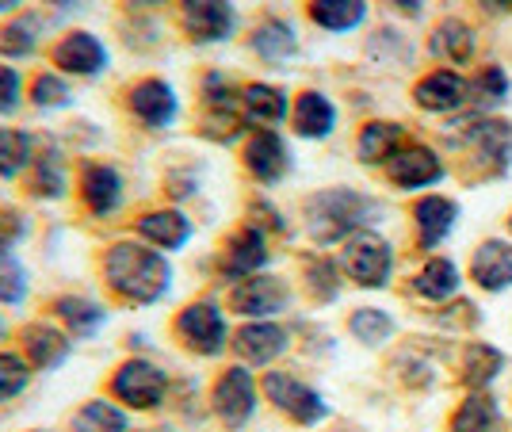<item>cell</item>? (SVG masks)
I'll list each match as a JSON object with an SVG mask.
<instances>
[{
  "mask_svg": "<svg viewBox=\"0 0 512 432\" xmlns=\"http://www.w3.org/2000/svg\"><path fill=\"white\" fill-rule=\"evenodd\" d=\"M214 413L230 425V429H241L256 410V387H253V375L245 368H230L218 375V383H214Z\"/></svg>",
  "mask_w": 512,
  "mask_h": 432,
  "instance_id": "cell-6",
  "label": "cell"
},
{
  "mask_svg": "<svg viewBox=\"0 0 512 432\" xmlns=\"http://www.w3.org/2000/svg\"><path fill=\"white\" fill-rule=\"evenodd\" d=\"M23 230H27V222L20 211H0V253L12 249V241L23 238Z\"/></svg>",
  "mask_w": 512,
  "mask_h": 432,
  "instance_id": "cell-44",
  "label": "cell"
},
{
  "mask_svg": "<svg viewBox=\"0 0 512 432\" xmlns=\"http://www.w3.org/2000/svg\"><path fill=\"white\" fill-rule=\"evenodd\" d=\"M27 383H31V364L16 352H0V402L23 394Z\"/></svg>",
  "mask_w": 512,
  "mask_h": 432,
  "instance_id": "cell-36",
  "label": "cell"
},
{
  "mask_svg": "<svg viewBox=\"0 0 512 432\" xmlns=\"http://www.w3.org/2000/svg\"><path fill=\"white\" fill-rule=\"evenodd\" d=\"M451 432H497V410H493L490 398H470L463 410L455 413V425Z\"/></svg>",
  "mask_w": 512,
  "mask_h": 432,
  "instance_id": "cell-35",
  "label": "cell"
},
{
  "mask_svg": "<svg viewBox=\"0 0 512 432\" xmlns=\"http://www.w3.org/2000/svg\"><path fill=\"white\" fill-rule=\"evenodd\" d=\"M46 4H58V8H73V4H81V0H46Z\"/></svg>",
  "mask_w": 512,
  "mask_h": 432,
  "instance_id": "cell-48",
  "label": "cell"
},
{
  "mask_svg": "<svg viewBox=\"0 0 512 432\" xmlns=\"http://www.w3.org/2000/svg\"><path fill=\"white\" fill-rule=\"evenodd\" d=\"M23 0H0V12H12V8H20Z\"/></svg>",
  "mask_w": 512,
  "mask_h": 432,
  "instance_id": "cell-46",
  "label": "cell"
},
{
  "mask_svg": "<svg viewBox=\"0 0 512 432\" xmlns=\"http://www.w3.org/2000/svg\"><path fill=\"white\" fill-rule=\"evenodd\" d=\"M245 165L264 184H276L279 176L291 169L287 146H283V138H279L276 130H256L253 138H249V146H245Z\"/></svg>",
  "mask_w": 512,
  "mask_h": 432,
  "instance_id": "cell-12",
  "label": "cell"
},
{
  "mask_svg": "<svg viewBox=\"0 0 512 432\" xmlns=\"http://www.w3.org/2000/svg\"><path fill=\"white\" fill-rule=\"evenodd\" d=\"M497 368H501V356H497L493 348H486V345L470 348V360H467V379H470V383H486Z\"/></svg>",
  "mask_w": 512,
  "mask_h": 432,
  "instance_id": "cell-40",
  "label": "cell"
},
{
  "mask_svg": "<svg viewBox=\"0 0 512 432\" xmlns=\"http://www.w3.org/2000/svg\"><path fill=\"white\" fill-rule=\"evenodd\" d=\"M234 4L230 0H180V27L195 43H222L234 35Z\"/></svg>",
  "mask_w": 512,
  "mask_h": 432,
  "instance_id": "cell-4",
  "label": "cell"
},
{
  "mask_svg": "<svg viewBox=\"0 0 512 432\" xmlns=\"http://www.w3.org/2000/svg\"><path fill=\"white\" fill-rule=\"evenodd\" d=\"M176 337L199 356H214L226 348V318L214 303H192L176 318Z\"/></svg>",
  "mask_w": 512,
  "mask_h": 432,
  "instance_id": "cell-5",
  "label": "cell"
},
{
  "mask_svg": "<svg viewBox=\"0 0 512 432\" xmlns=\"http://www.w3.org/2000/svg\"><path fill=\"white\" fill-rule=\"evenodd\" d=\"M20 104V73L12 65H0V115L16 111Z\"/></svg>",
  "mask_w": 512,
  "mask_h": 432,
  "instance_id": "cell-42",
  "label": "cell"
},
{
  "mask_svg": "<svg viewBox=\"0 0 512 432\" xmlns=\"http://www.w3.org/2000/svg\"><path fill=\"white\" fill-rule=\"evenodd\" d=\"M474 280L482 283L486 291H501L512 283V249L501 241H486L474 253Z\"/></svg>",
  "mask_w": 512,
  "mask_h": 432,
  "instance_id": "cell-20",
  "label": "cell"
},
{
  "mask_svg": "<svg viewBox=\"0 0 512 432\" xmlns=\"http://www.w3.org/2000/svg\"><path fill=\"white\" fill-rule=\"evenodd\" d=\"M54 65L73 77H96L107 69V46L88 31H69L62 43L54 46Z\"/></svg>",
  "mask_w": 512,
  "mask_h": 432,
  "instance_id": "cell-10",
  "label": "cell"
},
{
  "mask_svg": "<svg viewBox=\"0 0 512 432\" xmlns=\"http://www.w3.org/2000/svg\"><path fill=\"white\" fill-rule=\"evenodd\" d=\"M234 348L237 356L249 360V364H272L279 352L287 348V333L272 322H253L234 337Z\"/></svg>",
  "mask_w": 512,
  "mask_h": 432,
  "instance_id": "cell-16",
  "label": "cell"
},
{
  "mask_svg": "<svg viewBox=\"0 0 512 432\" xmlns=\"http://www.w3.org/2000/svg\"><path fill=\"white\" fill-rule=\"evenodd\" d=\"M367 16L363 0H314L310 4V20L325 31H348Z\"/></svg>",
  "mask_w": 512,
  "mask_h": 432,
  "instance_id": "cell-25",
  "label": "cell"
},
{
  "mask_svg": "<svg viewBox=\"0 0 512 432\" xmlns=\"http://www.w3.org/2000/svg\"><path fill=\"white\" fill-rule=\"evenodd\" d=\"M337 123V111L333 104L321 96V92H302L299 104H295V130L302 138H325Z\"/></svg>",
  "mask_w": 512,
  "mask_h": 432,
  "instance_id": "cell-22",
  "label": "cell"
},
{
  "mask_svg": "<svg viewBox=\"0 0 512 432\" xmlns=\"http://www.w3.org/2000/svg\"><path fill=\"white\" fill-rule=\"evenodd\" d=\"M352 333L360 337L363 345H383L386 337H390V318H386L383 310H371V306H363L352 314Z\"/></svg>",
  "mask_w": 512,
  "mask_h": 432,
  "instance_id": "cell-38",
  "label": "cell"
},
{
  "mask_svg": "<svg viewBox=\"0 0 512 432\" xmlns=\"http://www.w3.org/2000/svg\"><path fill=\"white\" fill-rule=\"evenodd\" d=\"M455 287H459V272H455V264L444 257L428 260L425 268H421V276H417V291H421L425 299H448Z\"/></svg>",
  "mask_w": 512,
  "mask_h": 432,
  "instance_id": "cell-30",
  "label": "cell"
},
{
  "mask_svg": "<svg viewBox=\"0 0 512 432\" xmlns=\"http://www.w3.org/2000/svg\"><path fill=\"white\" fill-rule=\"evenodd\" d=\"M35 46H39V35H35V23L31 20H12L0 27V54L4 58H27V54H35Z\"/></svg>",
  "mask_w": 512,
  "mask_h": 432,
  "instance_id": "cell-34",
  "label": "cell"
},
{
  "mask_svg": "<svg viewBox=\"0 0 512 432\" xmlns=\"http://www.w3.org/2000/svg\"><path fill=\"white\" fill-rule=\"evenodd\" d=\"M386 173L398 188H425L432 180H440V161L436 153L425 150V146H409V150H398L390 161H386Z\"/></svg>",
  "mask_w": 512,
  "mask_h": 432,
  "instance_id": "cell-15",
  "label": "cell"
},
{
  "mask_svg": "<svg viewBox=\"0 0 512 432\" xmlns=\"http://www.w3.org/2000/svg\"><path fill=\"white\" fill-rule=\"evenodd\" d=\"M287 115V96L272 85H249L241 92V119L260 123V127H272Z\"/></svg>",
  "mask_w": 512,
  "mask_h": 432,
  "instance_id": "cell-21",
  "label": "cell"
},
{
  "mask_svg": "<svg viewBox=\"0 0 512 432\" xmlns=\"http://www.w3.org/2000/svg\"><path fill=\"white\" fill-rule=\"evenodd\" d=\"M4 333H8V325H4V318H0V341H4Z\"/></svg>",
  "mask_w": 512,
  "mask_h": 432,
  "instance_id": "cell-49",
  "label": "cell"
},
{
  "mask_svg": "<svg viewBox=\"0 0 512 432\" xmlns=\"http://www.w3.org/2000/svg\"><path fill=\"white\" fill-rule=\"evenodd\" d=\"M54 310H58V318H62L73 337H92L107 318L100 306L92 303V299H81V295H65V299L54 303Z\"/></svg>",
  "mask_w": 512,
  "mask_h": 432,
  "instance_id": "cell-23",
  "label": "cell"
},
{
  "mask_svg": "<svg viewBox=\"0 0 512 432\" xmlns=\"http://www.w3.org/2000/svg\"><path fill=\"white\" fill-rule=\"evenodd\" d=\"M73 432H127V413L104 398H96L73 417Z\"/></svg>",
  "mask_w": 512,
  "mask_h": 432,
  "instance_id": "cell-28",
  "label": "cell"
},
{
  "mask_svg": "<svg viewBox=\"0 0 512 432\" xmlns=\"http://www.w3.org/2000/svg\"><path fill=\"white\" fill-rule=\"evenodd\" d=\"M474 92H478V100H482V104H497V100L509 92V81H505V73H501L497 65H490V69L474 81Z\"/></svg>",
  "mask_w": 512,
  "mask_h": 432,
  "instance_id": "cell-41",
  "label": "cell"
},
{
  "mask_svg": "<svg viewBox=\"0 0 512 432\" xmlns=\"http://www.w3.org/2000/svg\"><path fill=\"white\" fill-rule=\"evenodd\" d=\"M104 276H107V287H111L119 299L150 306L169 291L172 268L161 253L142 249V245H130V241H119V245L107 249Z\"/></svg>",
  "mask_w": 512,
  "mask_h": 432,
  "instance_id": "cell-1",
  "label": "cell"
},
{
  "mask_svg": "<svg viewBox=\"0 0 512 432\" xmlns=\"http://www.w3.org/2000/svg\"><path fill=\"white\" fill-rule=\"evenodd\" d=\"M291 299L287 283L276 280V276H249L241 280L230 291V306L245 318H268V314H279Z\"/></svg>",
  "mask_w": 512,
  "mask_h": 432,
  "instance_id": "cell-9",
  "label": "cell"
},
{
  "mask_svg": "<svg viewBox=\"0 0 512 432\" xmlns=\"http://www.w3.org/2000/svg\"><path fill=\"white\" fill-rule=\"evenodd\" d=\"M27 299V272L8 249L0 253V303H23Z\"/></svg>",
  "mask_w": 512,
  "mask_h": 432,
  "instance_id": "cell-37",
  "label": "cell"
},
{
  "mask_svg": "<svg viewBox=\"0 0 512 432\" xmlns=\"http://www.w3.org/2000/svg\"><path fill=\"white\" fill-rule=\"evenodd\" d=\"M264 260H268L264 234H260L256 226H245V230H237L234 238H230V245H226L222 272L234 276V280H249V276H256V272L264 268Z\"/></svg>",
  "mask_w": 512,
  "mask_h": 432,
  "instance_id": "cell-14",
  "label": "cell"
},
{
  "mask_svg": "<svg viewBox=\"0 0 512 432\" xmlns=\"http://www.w3.org/2000/svg\"><path fill=\"white\" fill-rule=\"evenodd\" d=\"M264 394H268L287 417H295L299 425H318L321 417H325V402H321L318 390H310L306 383L283 375V371H272V375L264 379Z\"/></svg>",
  "mask_w": 512,
  "mask_h": 432,
  "instance_id": "cell-8",
  "label": "cell"
},
{
  "mask_svg": "<svg viewBox=\"0 0 512 432\" xmlns=\"http://www.w3.org/2000/svg\"><path fill=\"white\" fill-rule=\"evenodd\" d=\"M371 215V203L356 192H321L306 203L310 234L318 241H341Z\"/></svg>",
  "mask_w": 512,
  "mask_h": 432,
  "instance_id": "cell-2",
  "label": "cell"
},
{
  "mask_svg": "<svg viewBox=\"0 0 512 432\" xmlns=\"http://www.w3.org/2000/svg\"><path fill=\"white\" fill-rule=\"evenodd\" d=\"M31 192L39 199H62L65 195V161L58 153H46L35 165V180H31Z\"/></svg>",
  "mask_w": 512,
  "mask_h": 432,
  "instance_id": "cell-33",
  "label": "cell"
},
{
  "mask_svg": "<svg viewBox=\"0 0 512 432\" xmlns=\"http://www.w3.org/2000/svg\"><path fill=\"white\" fill-rule=\"evenodd\" d=\"M394 4H398V8H402V12H417V8H421V4H425V0H394Z\"/></svg>",
  "mask_w": 512,
  "mask_h": 432,
  "instance_id": "cell-45",
  "label": "cell"
},
{
  "mask_svg": "<svg viewBox=\"0 0 512 432\" xmlns=\"http://www.w3.org/2000/svg\"><path fill=\"white\" fill-rule=\"evenodd\" d=\"M253 50L264 62H283L295 54V31L283 20H264L253 31Z\"/></svg>",
  "mask_w": 512,
  "mask_h": 432,
  "instance_id": "cell-24",
  "label": "cell"
},
{
  "mask_svg": "<svg viewBox=\"0 0 512 432\" xmlns=\"http://www.w3.org/2000/svg\"><path fill=\"white\" fill-rule=\"evenodd\" d=\"M111 394L119 402H127L130 410H153L165 402L169 379H165V371L146 364V360H127L111 379Z\"/></svg>",
  "mask_w": 512,
  "mask_h": 432,
  "instance_id": "cell-3",
  "label": "cell"
},
{
  "mask_svg": "<svg viewBox=\"0 0 512 432\" xmlns=\"http://www.w3.org/2000/svg\"><path fill=\"white\" fill-rule=\"evenodd\" d=\"M398 138H402V130L394 127V123H371V127H363V134H360V157L371 161V165H375V161H390Z\"/></svg>",
  "mask_w": 512,
  "mask_h": 432,
  "instance_id": "cell-32",
  "label": "cell"
},
{
  "mask_svg": "<svg viewBox=\"0 0 512 432\" xmlns=\"http://www.w3.org/2000/svg\"><path fill=\"white\" fill-rule=\"evenodd\" d=\"M482 4H486V8H509L512 0H482Z\"/></svg>",
  "mask_w": 512,
  "mask_h": 432,
  "instance_id": "cell-47",
  "label": "cell"
},
{
  "mask_svg": "<svg viewBox=\"0 0 512 432\" xmlns=\"http://www.w3.org/2000/svg\"><path fill=\"white\" fill-rule=\"evenodd\" d=\"M344 272L360 287H383L390 276V245L375 234H356L344 245Z\"/></svg>",
  "mask_w": 512,
  "mask_h": 432,
  "instance_id": "cell-7",
  "label": "cell"
},
{
  "mask_svg": "<svg viewBox=\"0 0 512 432\" xmlns=\"http://www.w3.org/2000/svg\"><path fill=\"white\" fill-rule=\"evenodd\" d=\"M470 142L486 153V157H493L497 165H505L512 153V127L509 123H474Z\"/></svg>",
  "mask_w": 512,
  "mask_h": 432,
  "instance_id": "cell-31",
  "label": "cell"
},
{
  "mask_svg": "<svg viewBox=\"0 0 512 432\" xmlns=\"http://www.w3.org/2000/svg\"><path fill=\"white\" fill-rule=\"evenodd\" d=\"M451 222H455V203H448V199L428 195V199L417 203V226H421V241H425L428 249L448 234Z\"/></svg>",
  "mask_w": 512,
  "mask_h": 432,
  "instance_id": "cell-26",
  "label": "cell"
},
{
  "mask_svg": "<svg viewBox=\"0 0 512 432\" xmlns=\"http://www.w3.org/2000/svg\"><path fill=\"white\" fill-rule=\"evenodd\" d=\"M138 234L157 249H180L192 238V222L180 211H150V215L138 218Z\"/></svg>",
  "mask_w": 512,
  "mask_h": 432,
  "instance_id": "cell-18",
  "label": "cell"
},
{
  "mask_svg": "<svg viewBox=\"0 0 512 432\" xmlns=\"http://www.w3.org/2000/svg\"><path fill=\"white\" fill-rule=\"evenodd\" d=\"M31 100H35L39 108H62V104H69V85H65V77H58V73H39L35 85H31Z\"/></svg>",
  "mask_w": 512,
  "mask_h": 432,
  "instance_id": "cell-39",
  "label": "cell"
},
{
  "mask_svg": "<svg viewBox=\"0 0 512 432\" xmlns=\"http://www.w3.org/2000/svg\"><path fill=\"white\" fill-rule=\"evenodd\" d=\"M31 161H35L31 134H23V130H0V176L12 180V176H20Z\"/></svg>",
  "mask_w": 512,
  "mask_h": 432,
  "instance_id": "cell-27",
  "label": "cell"
},
{
  "mask_svg": "<svg viewBox=\"0 0 512 432\" xmlns=\"http://www.w3.org/2000/svg\"><path fill=\"white\" fill-rule=\"evenodd\" d=\"M130 111L146 123V127H169L172 119H176V92H172L169 81H157V77H146V81H138V85L130 88Z\"/></svg>",
  "mask_w": 512,
  "mask_h": 432,
  "instance_id": "cell-11",
  "label": "cell"
},
{
  "mask_svg": "<svg viewBox=\"0 0 512 432\" xmlns=\"http://www.w3.org/2000/svg\"><path fill=\"white\" fill-rule=\"evenodd\" d=\"M69 356V337L58 333L54 325H31L27 329V364L39 371H50L65 364Z\"/></svg>",
  "mask_w": 512,
  "mask_h": 432,
  "instance_id": "cell-19",
  "label": "cell"
},
{
  "mask_svg": "<svg viewBox=\"0 0 512 432\" xmlns=\"http://www.w3.org/2000/svg\"><path fill=\"white\" fill-rule=\"evenodd\" d=\"M470 46H474V39H470L467 23H459V20L440 23L436 35H432V54H436V58H448V62H467Z\"/></svg>",
  "mask_w": 512,
  "mask_h": 432,
  "instance_id": "cell-29",
  "label": "cell"
},
{
  "mask_svg": "<svg viewBox=\"0 0 512 432\" xmlns=\"http://www.w3.org/2000/svg\"><path fill=\"white\" fill-rule=\"evenodd\" d=\"M417 104L428 111H455L463 100H467V81L459 77V73H448V69H440V73H432L425 77L421 85H417Z\"/></svg>",
  "mask_w": 512,
  "mask_h": 432,
  "instance_id": "cell-17",
  "label": "cell"
},
{
  "mask_svg": "<svg viewBox=\"0 0 512 432\" xmlns=\"http://www.w3.org/2000/svg\"><path fill=\"white\" fill-rule=\"evenodd\" d=\"M310 287H314V295H321V299H333L337 295V280H333V264L329 260L310 264Z\"/></svg>",
  "mask_w": 512,
  "mask_h": 432,
  "instance_id": "cell-43",
  "label": "cell"
},
{
  "mask_svg": "<svg viewBox=\"0 0 512 432\" xmlns=\"http://www.w3.org/2000/svg\"><path fill=\"white\" fill-rule=\"evenodd\" d=\"M81 199H85V207L92 215H111L123 203V180L111 165L88 161L81 169Z\"/></svg>",
  "mask_w": 512,
  "mask_h": 432,
  "instance_id": "cell-13",
  "label": "cell"
}]
</instances>
